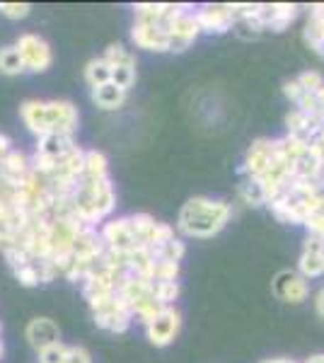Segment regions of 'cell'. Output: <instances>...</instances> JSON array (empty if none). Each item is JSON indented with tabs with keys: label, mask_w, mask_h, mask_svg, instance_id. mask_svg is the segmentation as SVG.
<instances>
[{
	"label": "cell",
	"mask_w": 324,
	"mask_h": 363,
	"mask_svg": "<svg viewBox=\"0 0 324 363\" xmlns=\"http://www.w3.org/2000/svg\"><path fill=\"white\" fill-rule=\"evenodd\" d=\"M20 116L25 126L37 138L51 136V133H63V136H75L80 124L78 107L68 99H27L20 104Z\"/></svg>",
	"instance_id": "cell-1"
},
{
	"label": "cell",
	"mask_w": 324,
	"mask_h": 363,
	"mask_svg": "<svg viewBox=\"0 0 324 363\" xmlns=\"http://www.w3.org/2000/svg\"><path fill=\"white\" fill-rule=\"evenodd\" d=\"M230 218H233V206L228 201L211 196H194L181 206L179 218H177V230L186 238L206 240L218 235Z\"/></svg>",
	"instance_id": "cell-2"
},
{
	"label": "cell",
	"mask_w": 324,
	"mask_h": 363,
	"mask_svg": "<svg viewBox=\"0 0 324 363\" xmlns=\"http://www.w3.org/2000/svg\"><path fill=\"white\" fill-rule=\"evenodd\" d=\"M15 49L29 73H46L51 68V63H54L49 42L44 37H39V34H22L15 42Z\"/></svg>",
	"instance_id": "cell-3"
},
{
	"label": "cell",
	"mask_w": 324,
	"mask_h": 363,
	"mask_svg": "<svg viewBox=\"0 0 324 363\" xmlns=\"http://www.w3.org/2000/svg\"><path fill=\"white\" fill-rule=\"evenodd\" d=\"M92 320H95V325L99 330L111 332V335H121V332H126L128 327H131V322L135 318H133V310L128 308L119 296H114L107 306H102L92 313Z\"/></svg>",
	"instance_id": "cell-4"
},
{
	"label": "cell",
	"mask_w": 324,
	"mask_h": 363,
	"mask_svg": "<svg viewBox=\"0 0 324 363\" xmlns=\"http://www.w3.org/2000/svg\"><path fill=\"white\" fill-rule=\"evenodd\" d=\"M179 327H181L179 310H177L174 306H169L145 325V335H148V342L152 344V347L162 349V347H169V344L174 342V337L179 335Z\"/></svg>",
	"instance_id": "cell-5"
},
{
	"label": "cell",
	"mask_w": 324,
	"mask_h": 363,
	"mask_svg": "<svg viewBox=\"0 0 324 363\" xmlns=\"http://www.w3.org/2000/svg\"><path fill=\"white\" fill-rule=\"evenodd\" d=\"M99 235H102L104 247L109 252H116V255H128V252L140 247L131 233V225H128V216L116 220H104L99 225Z\"/></svg>",
	"instance_id": "cell-6"
},
{
	"label": "cell",
	"mask_w": 324,
	"mask_h": 363,
	"mask_svg": "<svg viewBox=\"0 0 324 363\" xmlns=\"http://www.w3.org/2000/svg\"><path fill=\"white\" fill-rule=\"evenodd\" d=\"M271 162H274V140L257 138L255 143L250 145V150H247L240 172L245 174V179H259L262 174L269 172Z\"/></svg>",
	"instance_id": "cell-7"
},
{
	"label": "cell",
	"mask_w": 324,
	"mask_h": 363,
	"mask_svg": "<svg viewBox=\"0 0 324 363\" xmlns=\"http://www.w3.org/2000/svg\"><path fill=\"white\" fill-rule=\"evenodd\" d=\"M199 34H201V27H199V20H196V10L189 8L186 13H181L172 22V32H169V51H172V54H181V51H186L199 39Z\"/></svg>",
	"instance_id": "cell-8"
},
{
	"label": "cell",
	"mask_w": 324,
	"mask_h": 363,
	"mask_svg": "<svg viewBox=\"0 0 324 363\" xmlns=\"http://www.w3.org/2000/svg\"><path fill=\"white\" fill-rule=\"evenodd\" d=\"M196 20L201 32L206 34H225L235 27L233 3L225 5H203L196 10Z\"/></svg>",
	"instance_id": "cell-9"
},
{
	"label": "cell",
	"mask_w": 324,
	"mask_h": 363,
	"mask_svg": "<svg viewBox=\"0 0 324 363\" xmlns=\"http://www.w3.org/2000/svg\"><path fill=\"white\" fill-rule=\"evenodd\" d=\"M274 294L284 303L300 306V303L308 301L310 284H308V279H303L298 272H281L274 281Z\"/></svg>",
	"instance_id": "cell-10"
},
{
	"label": "cell",
	"mask_w": 324,
	"mask_h": 363,
	"mask_svg": "<svg viewBox=\"0 0 324 363\" xmlns=\"http://www.w3.org/2000/svg\"><path fill=\"white\" fill-rule=\"evenodd\" d=\"M29 174H32V160L22 150L13 148L3 157V162H0V182L5 186L17 189V186H22L29 179Z\"/></svg>",
	"instance_id": "cell-11"
},
{
	"label": "cell",
	"mask_w": 324,
	"mask_h": 363,
	"mask_svg": "<svg viewBox=\"0 0 324 363\" xmlns=\"http://www.w3.org/2000/svg\"><path fill=\"white\" fill-rule=\"evenodd\" d=\"M25 337H27L29 347L39 354V351L61 342V330H58V325L51 318H34V320H29Z\"/></svg>",
	"instance_id": "cell-12"
},
{
	"label": "cell",
	"mask_w": 324,
	"mask_h": 363,
	"mask_svg": "<svg viewBox=\"0 0 324 363\" xmlns=\"http://www.w3.org/2000/svg\"><path fill=\"white\" fill-rule=\"evenodd\" d=\"M322 252H324V242L320 238L308 235L303 242V252H300L298 259V274L303 279H320L324 274L322 269Z\"/></svg>",
	"instance_id": "cell-13"
},
{
	"label": "cell",
	"mask_w": 324,
	"mask_h": 363,
	"mask_svg": "<svg viewBox=\"0 0 324 363\" xmlns=\"http://www.w3.org/2000/svg\"><path fill=\"white\" fill-rule=\"evenodd\" d=\"M262 25L264 29L271 32H284L298 17V5H288V3H274V5H262Z\"/></svg>",
	"instance_id": "cell-14"
},
{
	"label": "cell",
	"mask_w": 324,
	"mask_h": 363,
	"mask_svg": "<svg viewBox=\"0 0 324 363\" xmlns=\"http://www.w3.org/2000/svg\"><path fill=\"white\" fill-rule=\"evenodd\" d=\"M75 145H78V143H75V136L51 133V136L37 138V148H34V153L44 155V157H51V160H61V157L66 155V153H70Z\"/></svg>",
	"instance_id": "cell-15"
},
{
	"label": "cell",
	"mask_w": 324,
	"mask_h": 363,
	"mask_svg": "<svg viewBox=\"0 0 324 363\" xmlns=\"http://www.w3.org/2000/svg\"><path fill=\"white\" fill-rule=\"evenodd\" d=\"M92 102L97 104L99 109H119L123 102H126V90H121L116 83H107L99 85L92 90Z\"/></svg>",
	"instance_id": "cell-16"
},
{
	"label": "cell",
	"mask_w": 324,
	"mask_h": 363,
	"mask_svg": "<svg viewBox=\"0 0 324 363\" xmlns=\"http://www.w3.org/2000/svg\"><path fill=\"white\" fill-rule=\"evenodd\" d=\"M85 179H104L109 177V160L102 150H85V169H82Z\"/></svg>",
	"instance_id": "cell-17"
},
{
	"label": "cell",
	"mask_w": 324,
	"mask_h": 363,
	"mask_svg": "<svg viewBox=\"0 0 324 363\" xmlns=\"http://www.w3.org/2000/svg\"><path fill=\"white\" fill-rule=\"evenodd\" d=\"M85 83L90 85V90H95V87H99V85L111 83V66H109L107 61H104L102 56L87 61V66H85Z\"/></svg>",
	"instance_id": "cell-18"
},
{
	"label": "cell",
	"mask_w": 324,
	"mask_h": 363,
	"mask_svg": "<svg viewBox=\"0 0 324 363\" xmlns=\"http://www.w3.org/2000/svg\"><path fill=\"white\" fill-rule=\"evenodd\" d=\"M25 63H22L20 54H17L15 44L13 46H3L0 49V73L8 75V78H13V75H20L25 73Z\"/></svg>",
	"instance_id": "cell-19"
},
{
	"label": "cell",
	"mask_w": 324,
	"mask_h": 363,
	"mask_svg": "<svg viewBox=\"0 0 324 363\" xmlns=\"http://www.w3.org/2000/svg\"><path fill=\"white\" fill-rule=\"evenodd\" d=\"M152 255H155L157 262H179L181 264V259H184V255H186V245L181 242L179 238H174V240H169V242L160 245L157 250H152Z\"/></svg>",
	"instance_id": "cell-20"
},
{
	"label": "cell",
	"mask_w": 324,
	"mask_h": 363,
	"mask_svg": "<svg viewBox=\"0 0 324 363\" xmlns=\"http://www.w3.org/2000/svg\"><path fill=\"white\" fill-rule=\"evenodd\" d=\"M111 83H116L121 90L128 92V87L135 83V58L119 63V66H111Z\"/></svg>",
	"instance_id": "cell-21"
},
{
	"label": "cell",
	"mask_w": 324,
	"mask_h": 363,
	"mask_svg": "<svg viewBox=\"0 0 324 363\" xmlns=\"http://www.w3.org/2000/svg\"><path fill=\"white\" fill-rule=\"evenodd\" d=\"M152 291L155 298L162 303L164 308L174 306V301L179 298V281H152Z\"/></svg>",
	"instance_id": "cell-22"
},
{
	"label": "cell",
	"mask_w": 324,
	"mask_h": 363,
	"mask_svg": "<svg viewBox=\"0 0 324 363\" xmlns=\"http://www.w3.org/2000/svg\"><path fill=\"white\" fill-rule=\"evenodd\" d=\"M238 196L242 199L247 206H264V194L255 179H245L242 184L238 186Z\"/></svg>",
	"instance_id": "cell-23"
},
{
	"label": "cell",
	"mask_w": 324,
	"mask_h": 363,
	"mask_svg": "<svg viewBox=\"0 0 324 363\" xmlns=\"http://www.w3.org/2000/svg\"><path fill=\"white\" fill-rule=\"evenodd\" d=\"M13 274H15V279L20 281V286H25V289H37V286H41L37 262H29V264L15 269Z\"/></svg>",
	"instance_id": "cell-24"
},
{
	"label": "cell",
	"mask_w": 324,
	"mask_h": 363,
	"mask_svg": "<svg viewBox=\"0 0 324 363\" xmlns=\"http://www.w3.org/2000/svg\"><path fill=\"white\" fill-rule=\"evenodd\" d=\"M102 58L109 63V66H119V63L131 61V58H135V56L123 44H109L107 49H104V56Z\"/></svg>",
	"instance_id": "cell-25"
},
{
	"label": "cell",
	"mask_w": 324,
	"mask_h": 363,
	"mask_svg": "<svg viewBox=\"0 0 324 363\" xmlns=\"http://www.w3.org/2000/svg\"><path fill=\"white\" fill-rule=\"evenodd\" d=\"M296 80H298V85L303 87V92H308V95H315V92L324 85V78L317 73V70H305V73H300Z\"/></svg>",
	"instance_id": "cell-26"
},
{
	"label": "cell",
	"mask_w": 324,
	"mask_h": 363,
	"mask_svg": "<svg viewBox=\"0 0 324 363\" xmlns=\"http://www.w3.org/2000/svg\"><path fill=\"white\" fill-rule=\"evenodd\" d=\"M29 13H32L29 3H0V15L8 20H25Z\"/></svg>",
	"instance_id": "cell-27"
},
{
	"label": "cell",
	"mask_w": 324,
	"mask_h": 363,
	"mask_svg": "<svg viewBox=\"0 0 324 363\" xmlns=\"http://www.w3.org/2000/svg\"><path fill=\"white\" fill-rule=\"evenodd\" d=\"M66 356H68V344L58 342V344H54V347L39 351V363H63L66 361Z\"/></svg>",
	"instance_id": "cell-28"
},
{
	"label": "cell",
	"mask_w": 324,
	"mask_h": 363,
	"mask_svg": "<svg viewBox=\"0 0 324 363\" xmlns=\"http://www.w3.org/2000/svg\"><path fill=\"white\" fill-rule=\"evenodd\" d=\"M179 262H157L155 264V281H179Z\"/></svg>",
	"instance_id": "cell-29"
},
{
	"label": "cell",
	"mask_w": 324,
	"mask_h": 363,
	"mask_svg": "<svg viewBox=\"0 0 324 363\" xmlns=\"http://www.w3.org/2000/svg\"><path fill=\"white\" fill-rule=\"evenodd\" d=\"M284 95H286V99H291L293 104H298L305 92H303V87L298 85V80H288V83L284 85Z\"/></svg>",
	"instance_id": "cell-30"
},
{
	"label": "cell",
	"mask_w": 324,
	"mask_h": 363,
	"mask_svg": "<svg viewBox=\"0 0 324 363\" xmlns=\"http://www.w3.org/2000/svg\"><path fill=\"white\" fill-rule=\"evenodd\" d=\"M13 150V143H10V138L5 136V133H0V162H3V157Z\"/></svg>",
	"instance_id": "cell-31"
},
{
	"label": "cell",
	"mask_w": 324,
	"mask_h": 363,
	"mask_svg": "<svg viewBox=\"0 0 324 363\" xmlns=\"http://www.w3.org/2000/svg\"><path fill=\"white\" fill-rule=\"evenodd\" d=\"M315 310H317V315L324 320V289L317 291V296H315Z\"/></svg>",
	"instance_id": "cell-32"
},
{
	"label": "cell",
	"mask_w": 324,
	"mask_h": 363,
	"mask_svg": "<svg viewBox=\"0 0 324 363\" xmlns=\"http://www.w3.org/2000/svg\"><path fill=\"white\" fill-rule=\"evenodd\" d=\"M303 363H324V354H315V356H310V359H305Z\"/></svg>",
	"instance_id": "cell-33"
},
{
	"label": "cell",
	"mask_w": 324,
	"mask_h": 363,
	"mask_svg": "<svg viewBox=\"0 0 324 363\" xmlns=\"http://www.w3.org/2000/svg\"><path fill=\"white\" fill-rule=\"evenodd\" d=\"M315 95H317V102H320V107L324 109V85L320 87V90L315 92Z\"/></svg>",
	"instance_id": "cell-34"
},
{
	"label": "cell",
	"mask_w": 324,
	"mask_h": 363,
	"mask_svg": "<svg viewBox=\"0 0 324 363\" xmlns=\"http://www.w3.org/2000/svg\"><path fill=\"white\" fill-rule=\"evenodd\" d=\"M262 363H298L293 359H269V361H262Z\"/></svg>",
	"instance_id": "cell-35"
},
{
	"label": "cell",
	"mask_w": 324,
	"mask_h": 363,
	"mask_svg": "<svg viewBox=\"0 0 324 363\" xmlns=\"http://www.w3.org/2000/svg\"><path fill=\"white\" fill-rule=\"evenodd\" d=\"M3 247H5V235L0 233V252H3Z\"/></svg>",
	"instance_id": "cell-36"
},
{
	"label": "cell",
	"mask_w": 324,
	"mask_h": 363,
	"mask_svg": "<svg viewBox=\"0 0 324 363\" xmlns=\"http://www.w3.org/2000/svg\"><path fill=\"white\" fill-rule=\"evenodd\" d=\"M3 354H5V347H3V339H0V359H3Z\"/></svg>",
	"instance_id": "cell-37"
},
{
	"label": "cell",
	"mask_w": 324,
	"mask_h": 363,
	"mask_svg": "<svg viewBox=\"0 0 324 363\" xmlns=\"http://www.w3.org/2000/svg\"><path fill=\"white\" fill-rule=\"evenodd\" d=\"M322 269H324V252H322Z\"/></svg>",
	"instance_id": "cell-38"
}]
</instances>
